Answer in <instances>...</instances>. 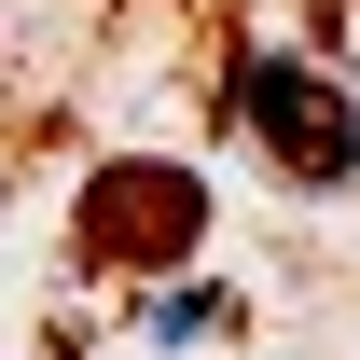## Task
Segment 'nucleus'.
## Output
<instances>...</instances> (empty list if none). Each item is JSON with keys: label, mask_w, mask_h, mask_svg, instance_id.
I'll list each match as a JSON object with an SVG mask.
<instances>
[{"label": "nucleus", "mask_w": 360, "mask_h": 360, "mask_svg": "<svg viewBox=\"0 0 360 360\" xmlns=\"http://www.w3.org/2000/svg\"><path fill=\"white\" fill-rule=\"evenodd\" d=\"M236 125L277 153L291 194H347L360 180V84L333 56H236Z\"/></svg>", "instance_id": "nucleus-1"}, {"label": "nucleus", "mask_w": 360, "mask_h": 360, "mask_svg": "<svg viewBox=\"0 0 360 360\" xmlns=\"http://www.w3.org/2000/svg\"><path fill=\"white\" fill-rule=\"evenodd\" d=\"M194 222H208V194H194L180 167H111V180H84V250H97V264H180Z\"/></svg>", "instance_id": "nucleus-2"}, {"label": "nucleus", "mask_w": 360, "mask_h": 360, "mask_svg": "<svg viewBox=\"0 0 360 360\" xmlns=\"http://www.w3.org/2000/svg\"><path fill=\"white\" fill-rule=\"evenodd\" d=\"M153 333H167V347H208V333H236V291H208V277H194V291H167V305H153Z\"/></svg>", "instance_id": "nucleus-3"}]
</instances>
